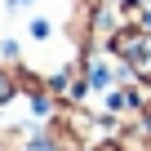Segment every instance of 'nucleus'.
Returning a JSON list of instances; mask_svg holds the SVG:
<instances>
[{
    "label": "nucleus",
    "mask_w": 151,
    "mask_h": 151,
    "mask_svg": "<svg viewBox=\"0 0 151 151\" xmlns=\"http://www.w3.org/2000/svg\"><path fill=\"white\" fill-rule=\"evenodd\" d=\"M107 53L129 71V80L133 85H151V31L147 27H120L107 45Z\"/></svg>",
    "instance_id": "nucleus-1"
},
{
    "label": "nucleus",
    "mask_w": 151,
    "mask_h": 151,
    "mask_svg": "<svg viewBox=\"0 0 151 151\" xmlns=\"http://www.w3.org/2000/svg\"><path fill=\"white\" fill-rule=\"evenodd\" d=\"M5 98H14V76L0 67V102H5Z\"/></svg>",
    "instance_id": "nucleus-2"
},
{
    "label": "nucleus",
    "mask_w": 151,
    "mask_h": 151,
    "mask_svg": "<svg viewBox=\"0 0 151 151\" xmlns=\"http://www.w3.org/2000/svg\"><path fill=\"white\" fill-rule=\"evenodd\" d=\"M27 151H62V147H53V138H31Z\"/></svg>",
    "instance_id": "nucleus-3"
},
{
    "label": "nucleus",
    "mask_w": 151,
    "mask_h": 151,
    "mask_svg": "<svg viewBox=\"0 0 151 151\" xmlns=\"http://www.w3.org/2000/svg\"><path fill=\"white\" fill-rule=\"evenodd\" d=\"M49 31H53V27H49V22H45V18H36V22H31V36H36V40H45V36H49Z\"/></svg>",
    "instance_id": "nucleus-4"
},
{
    "label": "nucleus",
    "mask_w": 151,
    "mask_h": 151,
    "mask_svg": "<svg viewBox=\"0 0 151 151\" xmlns=\"http://www.w3.org/2000/svg\"><path fill=\"white\" fill-rule=\"evenodd\" d=\"M9 5H14V9H22V5H31V0H9Z\"/></svg>",
    "instance_id": "nucleus-5"
},
{
    "label": "nucleus",
    "mask_w": 151,
    "mask_h": 151,
    "mask_svg": "<svg viewBox=\"0 0 151 151\" xmlns=\"http://www.w3.org/2000/svg\"><path fill=\"white\" fill-rule=\"evenodd\" d=\"M80 5H89V9H93V5H102V0H80Z\"/></svg>",
    "instance_id": "nucleus-6"
}]
</instances>
